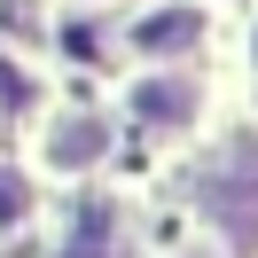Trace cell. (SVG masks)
<instances>
[{
    "mask_svg": "<svg viewBox=\"0 0 258 258\" xmlns=\"http://www.w3.org/2000/svg\"><path fill=\"white\" fill-rule=\"evenodd\" d=\"M204 204L219 211L227 227H235L242 242L258 235V141H235L219 157V172H211V188H204Z\"/></svg>",
    "mask_w": 258,
    "mask_h": 258,
    "instance_id": "obj_1",
    "label": "cell"
},
{
    "mask_svg": "<svg viewBox=\"0 0 258 258\" xmlns=\"http://www.w3.org/2000/svg\"><path fill=\"white\" fill-rule=\"evenodd\" d=\"M188 39H204V8H164V16H149L141 32H133V47L141 55H172V47H188Z\"/></svg>",
    "mask_w": 258,
    "mask_h": 258,
    "instance_id": "obj_3",
    "label": "cell"
},
{
    "mask_svg": "<svg viewBox=\"0 0 258 258\" xmlns=\"http://www.w3.org/2000/svg\"><path fill=\"white\" fill-rule=\"evenodd\" d=\"M24 211H32V188H24L16 172H0V227H16Z\"/></svg>",
    "mask_w": 258,
    "mask_h": 258,
    "instance_id": "obj_5",
    "label": "cell"
},
{
    "mask_svg": "<svg viewBox=\"0 0 258 258\" xmlns=\"http://www.w3.org/2000/svg\"><path fill=\"white\" fill-rule=\"evenodd\" d=\"M133 117H141V125H157V133L188 125V117H196V86H188V79H149L141 94H133Z\"/></svg>",
    "mask_w": 258,
    "mask_h": 258,
    "instance_id": "obj_2",
    "label": "cell"
},
{
    "mask_svg": "<svg viewBox=\"0 0 258 258\" xmlns=\"http://www.w3.org/2000/svg\"><path fill=\"white\" fill-rule=\"evenodd\" d=\"M102 149H110V133H102L94 117H79V125H71V133H55V149H47V157H55V164H63V172H71V164H94Z\"/></svg>",
    "mask_w": 258,
    "mask_h": 258,
    "instance_id": "obj_4",
    "label": "cell"
}]
</instances>
